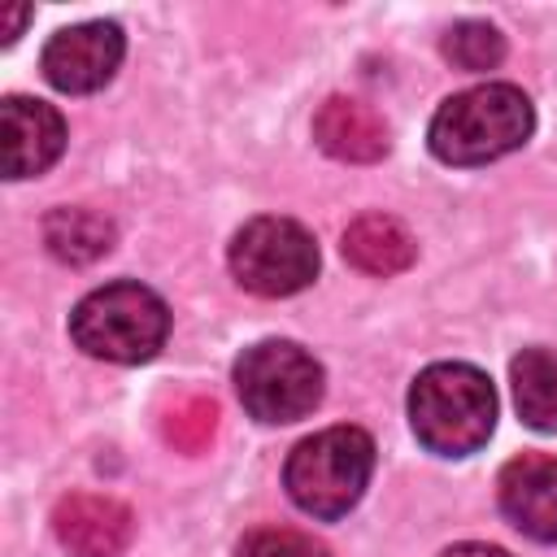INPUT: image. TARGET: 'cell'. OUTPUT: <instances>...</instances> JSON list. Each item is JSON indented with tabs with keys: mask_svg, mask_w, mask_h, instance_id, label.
<instances>
[{
	"mask_svg": "<svg viewBox=\"0 0 557 557\" xmlns=\"http://www.w3.org/2000/svg\"><path fill=\"white\" fill-rule=\"evenodd\" d=\"M235 557H331L322 540L292 531V527H261L252 535H244Z\"/></svg>",
	"mask_w": 557,
	"mask_h": 557,
	"instance_id": "cell-17",
	"label": "cell"
},
{
	"mask_svg": "<svg viewBox=\"0 0 557 557\" xmlns=\"http://www.w3.org/2000/svg\"><path fill=\"white\" fill-rule=\"evenodd\" d=\"M122 52H126V39L113 22H78V26L57 30L44 44L39 65L57 91L87 96V91H100L117 74Z\"/></svg>",
	"mask_w": 557,
	"mask_h": 557,
	"instance_id": "cell-7",
	"label": "cell"
},
{
	"mask_svg": "<svg viewBox=\"0 0 557 557\" xmlns=\"http://www.w3.org/2000/svg\"><path fill=\"white\" fill-rule=\"evenodd\" d=\"M313 139L322 152H331L335 161H352V165H366V161H379L387 152V122L352 100V96H331L326 104H318L313 113Z\"/></svg>",
	"mask_w": 557,
	"mask_h": 557,
	"instance_id": "cell-11",
	"label": "cell"
},
{
	"mask_svg": "<svg viewBox=\"0 0 557 557\" xmlns=\"http://www.w3.org/2000/svg\"><path fill=\"white\" fill-rule=\"evenodd\" d=\"M226 261L252 296H292L318 274V239L292 218H252L235 231Z\"/></svg>",
	"mask_w": 557,
	"mask_h": 557,
	"instance_id": "cell-6",
	"label": "cell"
},
{
	"mask_svg": "<svg viewBox=\"0 0 557 557\" xmlns=\"http://www.w3.org/2000/svg\"><path fill=\"white\" fill-rule=\"evenodd\" d=\"M44 244L65 265H91L113 248V222L87 205H61L44 218Z\"/></svg>",
	"mask_w": 557,
	"mask_h": 557,
	"instance_id": "cell-13",
	"label": "cell"
},
{
	"mask_svg": "<svg viewBox=\"0 0 557 557\" xmlns=\"http://www.w3.org/2000/svg\"><path fill=\"white\" fill-rule=\"evenodd\" d=\"M374 474V440L361 426H326L300 440L283 466V487L309 518H344Z\"/></svg>",
	"mask_w": 557,
	"mask_h": 557,
	"instance_id": "cell-3",
	"label": "cell"
},
{
	"mask_svg": "<svg viewBox=\"0 0 557 557\" xmlns=\"http://www.w3.org/2000/svg\"><path fill=\"white\" fill-rule=\"evenodd\" d=\"M0 135H4V178L44 174L65 148L61 113L44 100H30V96H4Z\"/></svg>",
	"mask_w": 557,
	"mask_h": 557,
	"instance_id": "cell-10",
	"label": "cell"
},
{
	"mask_svg": "<svg viewBox=\"0 0 557 557\" xmlns=\"http://www.w3.org/2000/svg\"><path fill=\"white\" fill-rule=\"evenodd\" d=\"M444 57L457 70H492L505 57V35L487 22H457L444 35Z\"/></svg>",
	"mask_w": 557,
	"mask_h": 557,
	"instance_id": "cell-16",
	"label": "cell"
},
{
	"mask_svg": "<svg viewBox=\"0 0 557 557\" xmlns=\"http://www.w3.org/2000/svg\"><path fill=\"white\" fill-rule=\"evenodd\" d=\"M513 405L531 431H557V352L553 348H522L509 361Z\"/></svg>",
	"mask_w": 557,
	"mask_h": 557,
	"instance_id": "cell-14",
	"label": "cell"
},
{
	"mask_svg": "<svg viewBox=\"0 0 557 557\" xmlns=\"http://www.w3.org/2000/svg\"><path fill=\"white\" fill-rule=\"evenodd\" d=\"M496 496L513 531H522L535 544H557V457L522 453L505 461Z\"/></svg>",
	"mask_w": 557,
	"mask_h": 557,
	"instance_id": "cell-8",
	"label": "cell"
},
{
	"mask_svg": "<svg viewBox=\"0 0 557 557\" xmlns=\"http://www.w3.org/2000/svg\"><path fill=\"white\" fill-rule=\"evenodd\" d=\"M26 17H30V9H26V4H9V9H0V44H13Z\"/></svg>",
	"mask_w": 557,
	"mask_h": 557,
	"instance_id": "cell-18",
	"label": "cell"
},
{
	"mask_svg": "<svg viewBox=\"0 0 557 557\" xmlns=\"http://www.w3.org/2000/svg\"><path fill=\"white\" fill-rule=\"evenodd\" d=\"M235 392L257 422H296L322 400V366L292 339H261L235 361Z\"/></svg>",
	"mask_w": 557,
	"mask_h": 557,
	"instance_id": "cell-5",
	"label": "cell"
},
{
	"mask_svg": "<svg viewBox=\"0 0 557 557\" xmlns=\"http://www.w3.org/2000/svg\"><path fill=\"white\" fill-rule=\"evenodd\" d=\"M440 557H509V553L496 548V544H453V548H444Z\"/></svg>",
	"mask_w": 557,
	"mask_h": 557,
	"instance_id": "cell-19",
	"label": "cell"
},
{
	"mask_svg": "<svg viewBox=\"0 0 557 557\" xmlns=\"http://www.w3.org/2000/svg\"><path fill=\"white\" fill-rule=\"evenodd\" d=\"M344 257L361 270V274H400L413 265L418 244L405 231V222H396L392 213H361L357 222H348L344 231Z\"/></svg>",
	"mask_w": 557,
	"mask_h": 557,
	"instance_id": "cell-12",
	"label": "cell"
},
{
	"mask_svg": "<svg viewBox=\"0 0 557 557\" xmlns=\"http://www.w3.org/2000/svg\"><path fill=\"white\" fill-rule=\"evenodd\" d=\"M161 435L178 453H205L218 435V405L209 396H178L161 418Z\"/></svg>",
	"mask_w": 557,
	"mask_h": 557,
	"instance_id": "cell-15",
	"label": "cell"
},
{
	"mask_svg": "<svg viewBox=\"0 0 557 557\" xmlns=\"http://www.w3.org/2000/svg\"><path fill=\"white\" fill-rule=\"evenodd\" d=\"M535 131V109L513 83H479L448 96L426 131L431 152L444 165H487L522 148Z\"/></svg>",
	"mask_w": 557,
	"mask_h": 557,
	"instance_id": "cell-2",
	"label": "cell"
},
{
	"mask_svg": "<svg viewBox=\"0 0 557 557\" xmlns=\"http://www.w3.org/2000/svg\"><path fill=\"white\" fill-rule=\"evenodd\" d=\"M409 426L435 457H470L496 426V392L479 366L435 361L409 387Z\"/></svg>",
	"mask_w": 557,
	"mask_h": 557,
	"instance_id": "cell-1",
	"label": "cell"
},
{
	"mask_svg": "<svg viewBox=\"0 0 557 557\" xmlns=\"http://www.w3.org/2000/svg\"><path fill=\"white\" fill-rule=\"evenodd\" d=\"M70 335L87 357L135 366L161 352L170 335V309L144 283H104L74 305Z\"/></svg>",
	"mask_w": 557,
	"mask_h": 557,
	"instance_id": "cell-4",
	"label": "cell"
},
{
	"mask_svg": "<svg viewBox=\"0 0 557 557\" xmlns=\"http://www.w3.org/2000/svg\"><path fill=\"white\" fill-rule=\"evenodd\" d=\"M52 531L70 557H117L131 544L135 518L122 500L100 492H70L52 509Z\"/></svg>",
	"mask_w": 557,
	"mask_h": 557,
	"instance_id": "cell-9",
	"label": "cell"
}]
</instances>
